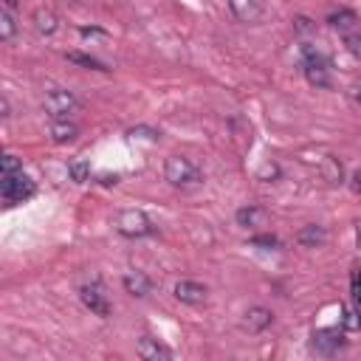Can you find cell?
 Returning a JSON list of instances; mask_svg holds the SVG:
<instances>
[{"label":"cell","instance_id":"2","mask_svg":"<svg viewBox=\"0 0 361 361\" xmlns=\"http://www.w3.org/2000/svg\"><path fill=\"white\" fill-rule=\"evenodd\" d=\"M164 178L175 189H189V186H197L203 180V172L189 155H169L164 161Z\"/></svg>","mask_w":361,"mask_h":361},{"label":"cell","instance_id":"6","mask_svg":"<svg viewBox=\"0 0 361 361\" xmlns=\"http://www.w3.org/2000/svg\"><path fill=\"white\" fill-rule=\"evenodd\" d=\"M310 353L322 355V358H333L347 347V336L344 327H319L310 333Z\"/></svg>","mask_w":361,"mask_h":361},{"label":"cell","instance_id":"29","mask_svg":"<svg viewBox=\"0 0 361 361\" xmlns=\"http://www.w3.org/2000/svg\"><path fill=\"white\" fill-rule=\"evenodd\" d=\"M14 169H23V164H20V158L17 155H3V164H0V172H14Z\"/></svg>","mask_w":361,"mask_h":361},{"label":"cell","instance_id":"11","mask_svg":"<svg viewBox=\"0 0 361 361\" xmlns=\"http://www.w3.org/2000/svg\"><path fill=\"white\" fill-rule=\"evenodd\" d=\"M226 6H228V11H231V17L240 20V23H245V25L259 23L262 14H265L262 0H226Z\"/></svg>","mask_w":361,"mask_h":361},{"label":"cell","instance_id":"13","mask_svg":"<svg viewBox=\"0 0 361 361\" xmlns=\"http://www.w3.org/2000/svg\"><path fill=\"white\" fill-rule=\"evenodd\" d=\"M121 285H124V290H127L130 296H135V299H144V296L152 293V279H149L144 271H130V274H124V276H121Z\"/></svg>","mask_w":361,"mask_h":361},{"label":"cell","instance_id":"15","mask_svg":"<svg viewBox=\"0 0 361 361\" xmlns=\"http://www.w3.org/2000/svg\"><path fill=\"white\" fill-rule=\"evenodd\" d=\"M358 23H361V20H358V14H355L353 8H336V11L327 14V25H330L333 31H338V34L355 31Z\"/></svg>","mask_w":361,"mask_h":361},{"label":"cell","instance_id":"24","mask_svg":"<svg viewBox=\"0 0 361 361\" xmlns=\"http://www.w3.org/2000/svg\"><path fill=\"white\" fill-rule=\"evenodd\" d=\"M341 327H344V333L347 330H361V316H358V310H353V307H341Z\"/></svg>","mask_w":361,"mask_h":361},{"label":"cell","instance_id":"10","mask_svg":"<svg viewBox=\"0 0 361 361\" xmlns=\"http://www.w3.org/2000/svg\"><path fill=\"white\" fill-rule=\"evenodd\" d=\"M135 353H138V358H144V361H172V350H169L161 338L147 336V333L135 341Z\"/></svg>","mask_w":361,"mask_h":361},{"label":"cell","instance_id":"27","mask_svg":"<svg viewBox=\"0 0 361 361\" xmlns=\"http://www.w3.org/2000/svg\"><path fill=\"white\" fill-rule=\"evenodd\" d=\"M248 243L257 245V248H279V240L274 234H254Z\"/></svg>","mask_w":361,"mask_h":361},{"label":"cell","instance_id":"22","mask_svg":"<svg viewBox=\"0 0 361 361\" xmlns=\"http://www.w3.org/2000/svg\"><path fill=\"white\" fill-rule=\"evenodd\" d=\"M282 178V166L276 164V161H265L259 169H257V180H262V183H276Z\"/></svg>","mask_w":361,"mask_h":361},{"label":"cell","instance_id":"3","mask_svg":"<svg viewBox=\"0 0 361 361\" xmlns=\"http://www.w3.org/2000/svg\"><path fill=\"white\" fill-rule=\"evenodd\" d=\"M34 192H37V186L23 169L0 172V195H3L6 206H17V203L28 200V197H34Z\"/></svg>","mask_w":361,"mask_h":361},{"label":"cell","instance_id":"23","mask_svg":"<svg viewBox=\"0 0 361 361\" xmlns=\"http://www.w3.org/2000/svg\"><path fill=\"white\" fill-rule=\"evenodd\" d=\"M344 37V48L361 62V25L355 28V31H347V34H341Z\"/></svg>","mask_w":361,"mask_h":361},{"label":"cell","instance_id":"9","mask_svg":"<svg viewBox=\"0 0 361 361\" xmlns=\"http://www.w3.org/2000/svg\"><path fill=\"white\" fill-rule=\"evenodd\" d=\"M172 293L183 305H203L206 296H209V288L203 282H197V279H178L175 288H172Z\"/></svg>","mask_w":361,"mask_h":361},{"label":"cell","instance_id":"12","mask_svg":"<svg viewBox=\"0 0 361 361\" xmlns=\"http://www.w3.org/2000/svg\"><path fill=\"white\" fill-rule=\"evenodd\" d=\"M274 324V310L271 307H262V305H251L245 313H243V330L248 333H262Z\"/></svg>","mask_w":361,"mask_h":361},{"label":"cell","instance_id":"28","mask_svg":"<svg viewBox=\"0 0 361 361\" xmlns=\"http://www.w3.org/2000/svg\"><path fill=\"white\" fill-rule=\"evenodd\" d=\"M293 31L296 34H313L316 31V23L307 20V17H293Z\"/></svg>","mask_w":361,"mask_h":361},{"label":"cell","instance_id":"19","mask_svg":"<svg viewBox=\"0 0 361 361\" xmlns=\"http://www.w3.org/2000/svg\"><path fill=\"white\" fill-rule=\"evenodd\" d=\"M68 178H71L73 183H85V180H90V161L82 158V155L71 158V161H68Z\"/></svg>","mask_w":361,"mask_h":361},{"label":"cell","instance_id":"4","mask_svg":"<svg viewBox=\"0 0 361 361\" xmlns=\"http://www.w3.org/2000/svg\"><path fill=\"white\" fill-rule=\"evenodd\" d=\"M42 107L51 118H71L73 113L82 110V102L71 87H51L42 96Z\"/></svg>","mask_w":361,"mask_h":361},{"label":"cell","instance_id":"16","mask_svg":"<svg viewBox=\"0 0 361 361\" xmlns=\"http://www.w3.org/2000/svg\"><path fill=\"white\" fill-rule=\"evenodd\" d=\"M296 243H299L302 248H319V245L327 243V228L319 226V223H307V226H302V228L296 231Z\"/></svg>","mask_w":361,"mask_h":361},{"label":"cell","instance_id":"1","mask_svg":"<svg viewBox=\"0 0 361 361\" xmlns=\"http://www.w3.org/2000/svg\"><path fill=\"white\" fill-rule=\"evenodd\" d=\"M299 65H302L307 85H313V87H330L333 85V65L316 45L302 42V62Z\"/></svg>","mask_w":361,"mask_h":361},{"label":"cell","instance_id":"31","mask_svg":"<svg viewBox=\"0 0 361 361\" xmlns=\"http://www.w3.org/2000/svg\"><path fill=\"white\" fill-rule=\"evenodd\" d=\"M350 186H353V192H361V166L353 172V178H350Z\"/></svg>","mask_w":361,"mask_h":361},{"label":"cell","instance_id":"14","mask_svg":"<svg viewBox=\"0 0 361 361\" xmlns=\"http://www.w3.org/2000/svg\"><path fill=\"white\" fill-rule=\"evenodd\" d=\"M48 135H51L54 144H71V141H76L79 127H76L71 118H51V124H48Z\"/></svg>","mask_w":361,"mask_h":361},{"label":"cell","instance_id":"17","mask_svg":"<svg viewBox=\"0 0 361 361\" xmlns=\"http://www.w3.org/2000/svg\"><path fill=\"white\" fill-rule=\"evenodd\" d=\"M34 28H37L39 37H54L56 28H59V17L51 8H37L34 11Z\"/></svg>","mask_w":361,"mask_h":361},{"label":"cell","instance_id":"5","mask_svg":"<svg viewBox=\"0 0 361 361\" xmlns=\"http://www.w3.org/2000/svg\"><path fill=\"white\" fill-rule=\"evenodd\" d=\"M116 231L127 240H141V237H149L155 234V223L141 212V209H121L116 214Z\"/></svg>","mask_w":361,"mask_h":361},{"label":"cell","instance_id":"30","mask_svg":"<svg viewBox=\"0 0 361 361\" xmlns=\"http://www.w3.org/2000/svg\"><path fill=\"white\" fill-rule=\"evenodd\" d=\"M350 96H353V99H355V102L361 104V76H358V79H355V82L350 85Z\"/></svg>","mask_w":361,"mask_h":361},{"label":"cell","instance_id":"21","mask_svg":"<svg viewBox=\"0 0 361 361\" xmlns=\"http://www.w3.org/2000/svg\"><path fill=\"white\" fill-rule=\"evenodd\" d=\"M322 175H324L330 183H341V180H344V172H341L338 158H333V155L322 158Z\"/></svg>","mask_w":361,"mask_h":361},{"label":"cell","instance_id":"25","mask_svg":"<svg viewBox=\"0 0 361 361\" xmlns=\"http://www.w3.org/2000/svg\"><path fill=\"white\" fill-rule=\"evenodd\" d=\"M127 138H130V141H135V138H144V141L155 144V141L161 138V133H158V130H149V127H133V130H127Z\"/></svg>","mask_w":361,"mask_h":361},{"label":"cell","instance_id":"26","mask_svg":"<svg viewBox=\"0 0 361 361\" xmlns=\"http://www.w3.org/2000/svg\"><path fill=\"white\" fill-rule=\"evenodd\" d=\"M350 296H353L355 307L361 310V268H353V274H350Z\"/></svg>","mask_w":361,"mask_h":361},{"label":"cell","instance_id":"20","mask_svg":"<svg viewBox=\"0 0 361 361\" xmlns=\"http://www.w3.org/2000/svg\"><path fill=\"white\" fill-rule=\"evenodd\" d=\"M14 34H17V11L0 8V39L3 42H11Z\"/></svg>","mask_w":361,"mask_h":361},{"label":"cell","instance_id":"8","mask_svg":"<svg viewBox=\"0 0 361 361\" xmlns=\"http://www.w3.org/2000/svg\"><path fill=\"white\" fill-rule=\"evenodd\" d=\"M234 220H237V226H243L248 231H259V228H265L271 223V212L265 206H259V203H245V206H240L234 212Z\"/></svg>","mask_w":361,"mask_h":361},{"label":"cell","instance_id":"7","mask_svg":"<svg viewBox=\"0 0 361 361\" xmlns=\"http://www.w3.org/2000/svg\"><path fill=\"white\" fill-rule=\"evenodd\" d=\"M79 299H82V305L93 313V316H102V319H107L110 313H113V305H110V296H107V290H104V285L102 282H85L82 288H79Z\"/></svg>","mask_w":361,"mask_h":361},{"label":"cell","instance_id":"32","mask_svg":"<svg viewBox=\"0 0 361 361\" xmlns=\"http://www.w3.org/2000/svg\"><path fill=\"white\" fill-rule=\"evenodd\" d=\"M0 110H3V113H0L3 118H8V116H11V104H8V96H0Z\"/></svg>","mask_w":361,"mask_h":361},{"label":"cell","instance_id":"18","mask_svg":"<svg viewBox=\"0 0 361 361\" xmlns=\"http://www.w3.org/2000/svg\"><path fill=\"white\" fill-rule=\"evenodd\" d=\"M65 59L68 62H73V65H82V68H87V71H110L99 56H93V54H82V51H68L65 54Z\"/></svg>","mask_w":361,"mask_h":361}]
</instances>
